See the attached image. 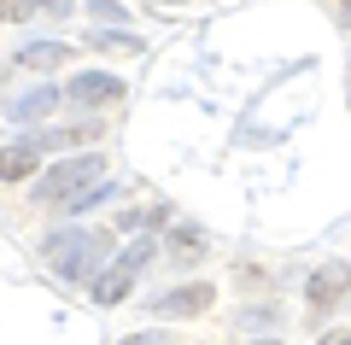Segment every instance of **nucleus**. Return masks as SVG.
<instances>
[{
    "mask_svg": "<svg viewBox=\"0 0 351 345\" xmlns=\"http://www.w3.org/2000/svg\"><path fill=\"white\" fill-rule=\"evenodd\" d=\"M100 182H106V158L100 152H82V158H71V164H59V170L41 182V199L47 205H94V193H100Z\"/></svg>",
    "mask_w": 351,
    "mask_h": 345,
    "instance_id": "1",
    "label": "nucleus"
},
{
    "mask_svg": "<svg viewBox=\"0 0 351 345\" xmlns=\"http://www.w3.org/2000/svg\"><path fill=\"white\" fill-rule=\"evenodd\" d=\"M117 99H123V82L117 76H100V71L71 76V106H117Z\"/></svg>",
    "mask_w": 351,
    "mask_h": 345,
    "instance_id": "2",
    "label": "nucleus"
},
{
    "mask_svg": "<svg viewBox=\"0 0 351 345\" xmlns=\"http://www.w3.org/2000/svg\"><path fill=\"white\" fill-rule=\"evenodd\" d=\"M346 293H351V263H322V270L311 275V305H316V310L339 305Z\"/></svg>",
    "mask_w": 351,
    "mask_h": 345,
    "instance_id": "3",
    "label": "nucleus"
},
{
    "mask_svg": "<svg viewBox=\"0 0 351 345\" xmlns=\"http://www.w3.org/2000/svg\"><path fill=\"white\" fill-rule=\"evenodd\" d=\"M199 310H211V287H182V293L158 298V316H199Z\"/></svg>",
    "mask_w": 351,
    "mask_h": 345,
    "instance_id": "4",
    "label": "nucleus"
},
{
    "mask_svg": "<svg viewBox=\"0 0 351 345\" xmlns=\"http://www.w3.org/2000/svg\"><path fill=\"white\" fill-rule=\"evenodd\" d=\"M82 258H88V240L82 235H59V240H53V263H59V275H76Z\"/></svg>",
    "mask_w": 351,
    "mask_h": 345,
    "instance_id": "5",
    "label": "nucleus"
},
{
    "mask_svg": "<svg viewBox=\"0 0 351 345\" xmlns=\"http://www.w3.org/2000/svg\"><path fill=\"white\" fill-rule=\"evenodd\" d=\"M129 287H135V275H129V270L100 275V281H94V305H123V298H129Z\"/></svg>",
    "mask_w": 351,
    "mask_h": 345,
    "instance_id": "6",
    "label": "nucleus"
},
{
    "mask_svg": "<svg viewBox=\"0 0 351 345\" xmlns=\"http://www.w3.org/2000/svg\"><path fill=\"white\" fill-rule=\"evenodd\" d=\"M36 170V147H6L0 152V182H24Z\"/></svg>",
    "mask_w": 351,
    "mask_h": 345,
    "instance_id": "7",
    "label": "nucleus"
},
{
    "mask_svg": "<svg viewBox=\"0 0 351 345\" xmlns=\"http://www.w3.org/2000/svg\"><path fill=\"white\" fill-rule=\"evenodd\" d=\"M18 59H24L29 71H53L59 59H71V47H59V41H36V47H24Z\"/></svg>",
    "mask_w": 351,
    "mask_h": 345,
    "instance_id": "8",
    "label": "nucleus"
},
{
    "mask_svg": "<svg viewBox=\"0 0 351 345\" xmlns=\"http://www.w3.org/2000/svg\"><path fill=\"white\" fill-rule=\"evenodd\" d=\"M41 111H53V94H29L24 106H18V117H41Z\"/></svg>",
    "mask_w": 351,
    "mask_h": 345,
    "instance_id": "9",
    "label": "nucleus"
},
{
    "mask_svg": "<svg viewBox=\"0 0 351 345\" xmlns=\"http://www.w3.org/2000/svg\"><path fill=\"white\" fill-rule=\"evenodd\" d=\"M176 258H199V235H193V228L176 235Z\"/></svg>",
    "mask_w": 351,
    "mask_h": 345,
    "instance_id": "10",
    "label": "nucleus"
},
{
    "mask_svg": "<svg viewBox=\"0 0 351 345\" xmlns=\"http://www.w3.org/2000/svg\"><path fill=\"white\" fill-rule=\"evenodd\" d=\"M29 6H36V0H0V12H6V18H29Z\"/></svg>",
    "mask_w": 351,
    "mask_h": 345,
    "instance_id": "11",
    "label": "nucleus"
},
{
    "mask_svg": "<svg viewBox=\"0 0 351 345\" xmlns=\"http://www.w3.org/2000/svg\"><path fill=\"white\" fill-rule=\"evenodd\" d=\"M36 6H47V12H71V0H36Z\"/></svg>",
    "mask_w": 351,
    "mask_h": 345,
    "instance_id": "12",
    "label": "nucleus"
},
{
    "mask_svg": "<svg viewBox=\"0 0 351 345\" xmlns=\"http://www.w3.org/2000/svg\"><path fill=\"white\" fill-rule=\"evenodd\" d=\"M339 24H346V29H351V0H339Z\"/></svg>",
    "mask_w": 351,
    "mask_h": 345,
    "instance_id": "13",
    "label": "nucleus"
},
{
    "mask_svg": "<svg viewBox=\"0 0 351 345\" xmlns=\"http://www.w3.org/2000/svg\"><path fill=\"white\" fill-rule=\"evenodd\" d=\"M0 18H6V12H0Z\"/></svg>",
    "mask_w": 351,
    "mask_h": 345,
    "instance_id": "14",
    "label": "nucleus"
}]
</instances>
